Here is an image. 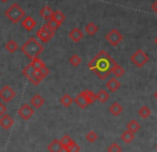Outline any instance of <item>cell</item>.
Returning <instances> with one entry per match:
<instances>
[{
  "label": "cell",
  "instance_id": "cell-10",
  "mask_svg": "<svg viewBox=\"0 0 157 152\" xmlns=\"http://www.w3.org/2000/svg\"><path fill=\"white\" fill-rule=\"evenodd\" d=\"M21 26H23V28L26 31L30 32V31H32L35 28L36 21L34 20V18H33L32 16H27V17L25 16L23 19H21Z\"/></svg>",
  "mask_w": 157,
  "mask_h": 152
},
{
  "label": "cell",
  "instance_id": "cell-34",
  "mask_svg": "<svg viewBox=\"0 0 157 152\" xmlns=\"http://www.w3.org/2000/svg\"><path fill=\"white\" fill-rule=\"evenodd\" d=\"M46 25H47L48 27L50 28V29L54 30V31L58 30V29H59V27H60V26H61V25H59V24L57 23L56 20H54V19H52V18H50L49 20H48L47 23H46Z\"/></svg>",
  "mask_w": 157,
  "mask_h": 152
},
{
  "label": "cell",
  "instance_id": "cell-39",
  "mask_svg": "<svg viewBox=\"0 0 157 152\" xmlns=\"http://www.w3.org/2000/svg\"><path fill=\"white\" fill-rule=\"evenodd\" d=\"M154 43H155V45L157 46V36L155 37V38H154Z\"/></svg>",
  "mask_w": 157,
  "mask_h": 152
},
{
  "label": "cell",
  "instance_id": "cell-41",
  "mask_svg": "<svg viewBox=\"0 0 157 152\" xmlns=\"http://www.w3.org/2000/svg\"><path fill=\"white\" fill-rule=\"evenodd\" d=\"M0 1H1V2H3V3H6V2H8L9 0H0Z\"/></svg>",
  "mask_w": 157,
  "mask_h": 152
},
{
  "label": "cell",
  "instance_id": "cell-18",
  "mask_svg": "<svg viewBox=\"0 0 157 152\" xmlns=\"http://www.w3.org/2000/svg\"><path fill=\"white\" fill-rule=\"evenodd\" d=\"M47 150L49 152H62L63 148L60 144V140L58 139H54L47 147Z\"/></svg>",
  "mask_w": 157,
  "mask_h": 152
},
{
  "label": "cell",
  "instance_id": "cell-12",
  "mask_svg": "<svg viewBox=\"0 0 157 152\" xmlns=\"http://www.w3.org/2000/svg\"><path fill=\"white\" fill-rule=\"evenodd\" d=\"M106 87H107V89L109 92H116L117 91H119L121 89V82L113 77V78H110L108 80V82L106 83Z\"/></svg>",
  "mask_w": 157,
  "mask_h": 152
},
{
  "label": "cell",
  "instance_id": "cell-20",
  "mask_svg": "<svg viewBox=\"0 0 157 152\" xmlns=\"http://www.w3.org/2000/svg\"><path fill=\"white\" fill-rule=\"evenodd\" d=\"M4 49H6L9 53H14V52L18 49V45H17V43L14 39H10V41L6 42V45H4Z\"/></svg>",
  "mask_w": 157,
  "mask_h": 152
},
{
  "label": "cell",
  "instance_id": "cell-25",
  "mask_svg": "<svg viewBox=\"0 0 157 152\" xmlns=\"http://www.w3.org/2000/svg\"><path fill=\"white\" fill-rule=\"evenodd\" d=\"M121 139L125 143V144H130L132 140L135 139V133L132 132H129L126 130L125 132H123L122 135H121Z\"/></svg>",
  "mask_w": 157,
  "mask_h": 152
},
{
  "label": "cell",
  "instance_id": "cell-11",
  "mask_svg": "<svg viewBox=\"0 0 157 152\" xmlns=\"http://www.w3.org/2000/svg\"><path fill=\"white\" fill-rule=\"evenodd\" d=\"M13 125H14V119L10 115L4 114L0 116V127L3 130H9L10 128H12Z\"/></svg>",
  "mask_w": 157,
  "mask_h": 152
},
{
  "label": "cell",
  "instance_id": "cell-37",
  "mask_svg": "<svg viewBox=\"0 0 157 152\" xmlns=\"http://www.w3.org/2000/svg\"><path fill=\"white\" fill-rule=\"evenodd\" d=\"M6 112V107L3 102H0V116L4 115Z\"/></svg>",
  "mask_w": 157,
  "mask_h": 152
},
{
  "label": "cell",
  "instance_id": "cell-14",
  "mask_svg": "<svg viewBox=\"0 0 157 152\" xmlns=\"http://www.w3.org/2000/svg\"><path fill=\"white\" fill-rule=\"evenodd\" d=\"M29 102H30L29 104L31 105L33 109H40V107H43V104L45 103V100H44V98L40 94H35L34 96L30 99Z\"/></svg>",
  "mask_w": 157,
  "mask_h": 152
},
{
  "label": "cell",
  "instance_id": "cell-6",
  "mask_svg": "<svg viewBox=\"0 0 157 152\" xmlns=\"http://www.w3.org/2000/svg\"><path fill=\"white\" fill-rule=\"evenodd\" d=\"M106 41L112 46V47H117L121 42L123 41V35L122 33L117 29H111L109 32L106 34L105 36Z\"/></svg>",
  "mask_w": 157,
  "mask_h": 152
},
{
  "label": "cell",
  "instance_id": "cell-16",
  "mask_svg": "<svg viewBox=\"0 0 157 152\" xmlns=\"http://www.w3.org/2000/svg\"><path fill=\"white\" fill-rule=\"evenodd\" d=\"M74 102L76 103L77 105H78L80 109H86V107L89 105V102H88V100L86 99V97L83 96L82 94H78V96H76L74 98Z\"/></svg>",
  "mask_w": 157,
  "mask_h": 152
},
{
  "label": "cell",
  "instance_id": "cell-5",
  "mask_svg": "<svg viewBox=\"0 0 157 152\" xmlns=\"http://www.w3.org/2000/svg\"><path fill=\"white\" fill-rule=\"evenodd\" d=\"M54 35H55V31L50 29L46 24L44 26H42L36 32V37L42 43H48L54 37Z\"/></svg>",
  "mask_w": 157,
  "mask_h": 152
},
{
  "label": "cell",
  "instance_id": "cell-17",
  "mask_svg": "<svg viewBox=\"0 0 157 152\" xmlns=\"http://www.w3.org/2000/svg\"><path fill=\"white\" fill-rule=\"evenodd\" d=\"M111 74H113V76H114V78H121V77H123V74H125V70H124V68L122 67L121 65H119L118 63H114L113 64V66H112V68H111Z\"/></svg>",
  "mask_w": 157,
  "mask_h": 152
},
{
  "label": "cell",
  "instance_id": "cell-13",
  "mask_svg": "<svg viewBox=\"0 0 157 152\" xmlns=\"http://www.w3.org/2000/svg\"><path fill=\"white\" fill-rule=\"evenodd\" d=\"M68 37H70L74 43H79V42L83 38V32L79 29V28H74V29H72L70 31Z\"/></svg>",
  "mask_w": 157,
  "mask_h": 152
},
{
  "label": "cell",
  "instance_id": "cell-38",
  "mask_svg": "<svg viewBox=\"0 0 157 152\" xmlns=\"http://www.w3.org/2000/svg\"><path fill=\"white\" fill-rule=\"evenodd\" d=\"M151 9H152V11H153L154 13H156V14H157V0H155V1L152 3Z\"/></svg>",
  "mask_w": 157,
  "mask_h": 152
},
{
  "label": "cell",
  "instance_id": "cell-36",
  "mask_svg": "<svg viewBox=\"0 0 157 152\" xmlns=\"http://www.w3.org/2000/svg\"><path fill=\"white\" fill-rule=\"evenodd\" d=\"M39 71V74H40V77H41V79L43 80V79H45L46 77L49 74V69H48L47 67H43V68H41L40 70H37Z\"/></svg>",
  "mask_w": 157,
  "mask_h": 152
},
{
  "label": "cell",
  "instance_id": "cell-15",
  "mask_svg": "<svg viewBox=\"0 0 157 152\" xmlns=\"http://www.w3.org/2000/svg\"><path fill=\"white\" fill-rule=\"evenodd\" d=\"M52 14H54V11H52V9L50 8L49 5L43 6V8L41 9V11H40V16L46 21H48L50 18H52Z\"/></svg>",
  "mask_w": 157,
  "mask_h": 152
},
{
  "label": "cell",
  "instance_id": "cell-29",
  "mask_svg": "<svg viewBox=\"0 0 157 152\" xmlns=\"http://www.w3.org/2000/svg\"><path fill=\"white\" fill-rule=\"evenodd\" d=\"M30 65L32 66V68L34 70H40L41 68L45 67V64H44V62L41 60V59L39 58H34L31 60V63H30Z\"/></svg>",
  "mask_w": 157,
  "mask_h": 152
},
{
  "label": "cell",
  "instance_id": "cell-4",
  "mask_svg": "<svg viewBox=\"0 0 157 152\" xmlns=\"http://www.w3.org/2000/svg\"><path fill=\"white\" fill-rule=\"evenodd\" d=\"M130 62L134 64L136 67L141 68L149 62V56L145 51L141 49H138L130 56Z\"/></svg>",
  "mask_w": 157,
  "mask_h": 152
},
{
  "label": "cell",
  "instance_id": "cell-21",
  "mask_svg": "<svg viewBox=\"0 0 157 152\" xmlns=\"http://www.w3.org/2000/svg\"><path fill=\"white\" fill-rule=\"evenodd\" d=\"M109 112L113 116H119V115H121V113L123 112V107L119 102H114V103H112V104L110 105Z\"/></svg>",
  "mask_w": 157,
  "mask_h": 152
},
{
  "label": "cell",
  "instance_id": "cell-24",
  "mask_svg": "<svg viewBox=\"0 0 157 152\" xmlns=\"http://www.w3.org/2000/svg\"><path fill=\"white\" fill-rule=\"evenodd\" d=\"M138 114H139V116L142 118V119H147V118H149L150 116H151L152 111H151V109H150L149 107H147V105H143L142 107H140V109H139Z\"/></svg>",
  "mask_w": 157,
  "mask_h": 152
},
{
  "label": "cell",
  "instance_id": "cell-42",
  "mask_svg": "<svg viewBox=\"0 0 157 152\" xmlns=\"http://www.w3.org/2000/svg\"><path fill=\"white\" fill-rule=\"evenodd\" d=\"M156 149H157V145H156Z\"/></svg>",
  "mask_w": 157,
  "mask_h": 152
},
{
  "label": "cell",
  "instance_id": "cell-30",
  "mask_svg": "<svg viewBox=\"0 0 157 152\" xmlns=\"http://www.w3.org/2000/svg\"><path fill=\"white\" fill-rule=\"evenodd\" d=\"M68 61H70V64L72 66H74V67H78V66L81 64V61L82 60H81V58L78 56V54H73Z\"/></svg>",
  "mask_w": 157,
  "mask_h": 152
},
{
  "label": "cell",
  "instance_id": "cell-26",
  "mask_svg": "<svg viewBox=\"0 0 157 152\" xmlns=\"http://www.w3.org/2000/svg\"><path fill=\"white\" fill-rule=\"evenodd\" d=\"M73 102H74V99H73L68 94L63 95V96L60 98V103L64 107H70L71 105L73 104Z\"/></svg>",
  "mask_w": 157,
  "mask_h": 152
},
{
  "label": "cell",
  "instance_id": "cell-31",
  "mask_svg": "<svg viewBox=\"0 0 157 152\" xmlns=\"http://www.w3.org/2000/svg\"><path fill=\"white\" fill-rule=\"evenodd\" d=\"M74 142V140L72 139V138L70 137L68 135H64L62 138L60 139V144H61V146H62V148H63V150L65 148H67L68 146H70L72 143Z\"/></svg>",
  "mask_w": 157,
  "mask_h": 152
},
{
  "label": "cell",
  "instance_id": "cell-7",
  "mask_svg": "<svg viewBox=\"0 0 157 152\" xmlns=\"http://www.w3.org/2000/svg\"><path fill=\"white\" fill-rule=\"evenodd\" d=\"M21 74H23V76L25 77L26 79H28L33 85H39L40 83H41V80L35 77V70L33 69L32 66L30 65V64H28L26 67L23 68Z\"/></svg>",
  "mask_w": 157,
  "mask_h": 152
},
{
  "label": "cell",
  "instance_id": "cell-23",
  "mask_svg": "<svg viewBox=\"0 0 157 152\" xmlns=\"http://www.w3.org/2000/svg\"><path fill=\"white\" fill-rule=\"evenodd\" d=\"M126 128H127V131L132 132V133H136V132H138L139 130H140L141 125L136 119H132V120H130V121L127 123Z\"/></svg>",
  "mask_w": 157,
  "mask_h": 152
},
{
  "label": "cell",
  "instance_id": "cell-40",
  "mask_svg": "<svg viewBox=\"0 0 157 152\" xmlns=\"http://www.w3.org/2000/svg\"><path fill=\"white\" fill-rule=\"evenodd\" d=\"M154 97H155V99L157 100V91L155 92V94H154Z\"/></svg>",
  "mask_w": 157,
  "mask_h": 152
},
{
  "label": "cell",
  "instance_id": "cell-3",
  "mask_svg": "<svg viewBox=\"0 0 157 152\" xmlns=\"http://www.w3.org/2000/svg\"><path fill=\"white\" fill-rule=\"evenodd\" d=\"M4 15L12 24H18L26 16V13L18 3H13L10 8L6 9Z\"/></svg>",
  "mask_w": 157,
  "mask_h": 152
},
{
  "label": "cell",
  "instance_id": "cell-19",
  "mask_svg": "<svg viewBox=\"0 0 157 152\" xmlns=\"http://www.w3.org/2000/svg\"><path fill=\"white\" fill-rule=\"evenodd\" d=\"M85 31L89 36H93V35H95L98 32V27L94 23H88L85 26Z\"/></svg>",
  "mask_w": 157,
  "mask_h": 152
},
{
  "label": "cell",
  "instance_id": "cell-8",
  "mask_svg": "<svg viewBox=\"0 0 157 152\" xmlns=\"http://www.w3.org/2000/svg\"><path fill=\"white\" fill-rule=\"evenodd\" d=\"M15 96H16V92L10 85H4L0 89V99L4 102H10Z\"/></svg>",
  "mask_w": 157,
  "mask_h": 152
},
{
  "label": "cell",
  "instance_id": "cell-22",
  "mask_svg": "<svg viewBox=\"0 0 157 152\" xmlns=\"http://www.w3.org/2000/svg\"><path fill=\"white\" fill-rule=\"evenodd\" d=\"M95 97H96V100H98L99 102L105 103L106 101H108V99L110 98V95L108 91L106 89H101L97 94H95Z\"/></svg>",
  "mask_w": 157,
  "mask_h": 152
},
{
  "label": "cell",
  "instance_id": "cell-35",
  "mask_svg": "<svg viewBox=\"0 0 157 152\" xmlns=\"http://www.w3.org/2000/svg\"><path fill=\"white\" fill-rule=\"evenodd\" d=\"M107 151L108 152H122V148H121V146L119 144L113 143V144H111L109 147H108Z\"/></svg>",
  "mask_w": 157,
  "mask_h": 152
},
{
  "label": "cell",
  "instance_id": "cell-1",
  "mask_svg": "<svg viewBox=\"0 0 157 152\" xmlns=\"http://www.w3.org/2000/svg\"><path fill=\"white\" fill-rule=\"evenodd\" d=\"M116 61L105 51L101 50L96 56L88 63V67L90 70L94 72L98 79L105 80L110 74H111V68Z\"/></svg>",
  "mask_w": 157,
  "mask_h": 152
},
{
  "label": "cell",
  "instance_id": "cell-2",
  "mask_svg": "<svg viewBox=\"0 0 157 152\" xmlns=\"http://www.w3.org/2000/svg\"><path fill=\"white\" fill-rule=\"evenodd\" d=\"M21 50L27 58L32 60L34 58H37L44 51V47L35 37H30L26 43H24V45L21 47Z\"/></svg>",
  "mask_w": 157,
  "mask_h": 152
},
{
  "label": "cell",
  "instance_id": "cell-28",
  "mask_svg": "<svg viewBox=\"0 0 157 152\" xmlns=\"http://www.w3.org/2000/svg\"><path fill=\"white\" fill-rule=\"evenodd\" d=\"M52 18L54 19V20H56L59 25H62V23L65 20L66 17H65V15L61 12V11H55L54 14H52Z\"/></svg>",
  "mask_w": 157,
  "mask_h": 152
},
{
  "label": "cell",
  "instance_id": "cell-32",
  "mask_svg": "<svg viewBox=\"0 0 157 152\" xmlns=\"http://www.w3.org/2000/svg\"><path fill=\"white\" fill-rule=\"evenodd\" d=\"M97 138H98V136H97V134L95 133L94 131L88 132L87 135H86V139H87L89 143H91V144H92V143H94V142H96Z\"/></svg>",
  "mask_w": 157,
  "mask_h": 152
},
{
  "label": "cell",
  "instance_id": "cell-33",
  "mask_svg": "<svg viewBox=\"0 0 157 152\" xmlns=\"http://www.w3.org/2000/svg\"><path fill=\"white\" fill-rule=\"evenodd\" d=\"M64 150H65L66 152H79L80 151V147H79L75 142H73L72 144H71L67 148L64 149Z\"/></svg>",
  "mask_w": 157,
  "mask_h": 152
},
{
  "label": "cell",
  "instance_id": "cell-9",
  "mask_svg": "<svg viewBox=\"0 0 157 152\" xmlns=\"http://www.w3.org/2000/svg\"><path fill=\"white\" fill-rule=\"evenodd\" d=\"M34 114V110L30 104L28 103H25L21 107V109L18 110V115L23 118L24 120H29L30 118L33 116Z\"/></svg>",
  "mask_w": 157,
  "mask_h": 152
},
{
  "label": "cell",
  "instance_id": "cell-27",
  "mask_svg": "<svg viewBox=\"0 0 157 152\" xmlns=\"http://www.w3.org/2000/svg\"><path fill=\"white\" fill-rule=\"evenodd\" d=\"M81 94H82L83 96L86 97V99L88 100L89 104H92V103H94L95 101H96V97H95V94L92 91H90V89H85V91L81 92Z\"/></svg>",
  "mask_w": 157,
  "mask_h": 152
}]
</instances>
